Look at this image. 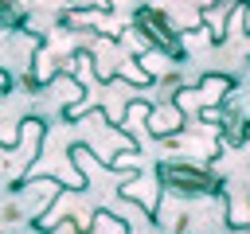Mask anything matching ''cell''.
I'll use <instances>...</instances> for the list:
<instances>
[{"mask_svg": "<svg viewBox=\"0 0 250 234\" xmlns=\"http://www.w3.org/2000/svg\"><path fill=\"white\" fill-rule=\"evenodd\" d=\"M152 183H160V187L172 191V195H188V199L223 195V187H227L223 176H215V172L203 168V164H188V160H156Z\"/></svg>", "mask_w": 250, "mask_h": 234, "instance_id": "1", "label": "cell"}, {"mask_svg": "<svg viewBox=\"0 0 250 234\" xmlns=\"http://www.w3.org/2000/svg\"><path fill=\"white\" fill-rule=\"evenodd\" d=\"M133 31H137L156 55H164V58H172V62L184 58V35H180V27H176L156 4H137V12H133Z\"/></svg>", "mask_w": 250, "mask_h": 234, "instance_id": "2", "label": "cell"}, {"mask_svg": "<svg viewBox=\"0 0 250 234\" xmlns=\"http://www.w3.org/2000/svg\"><path fill=\"white\" fill-rule=\"evenodd\" d=\"M145 125H148V133H152L156 140H172V136L188 125V117H184V109L172 101V105H164V109H160V105H152V109L145 113Z\"/></svg>", "mask_w": 250, "mask_h": 234, "instance_id": "3", "label": "cell"}, {"mask_svg": "<svg viewBox=\"0 0 250 234\" xmlns=\"http://www.w3.org/2000/svg\"><path fill=\"white\" fill-rule=\"evenodd\" d=\"M234 86H238V82H234L230 74H203V78L191 86V94H195L203 105H223V101L234 94Z\"/></svg>", "mask_w": 250, "mask_h": 234, "instance_id": "4", "label": "cell"}, {"mask_svg": "<svg viewBox=\"0 0 250 234\" xmlns=\"http://www.w3.org/2000/svg\"><path fill=\"white\" fill-rule=\"evenodd\" d=\"M27 27V12L20 0H0V31H23Z\"/></svg>", "mask_w": 250, "mask_h": 234, "instance_id": "5", "label": "cell"}, {"mask_svg": "<svg viewBox=\"0 0 250 234\" xmlns=\"http://www.w3.org/2000/svg\"><path fill=\"white\" fill-rule=\"evenodd\" d=\"M223 195H227V187H223ZM246 207H242V199H234V195H227V226L230 230H246Z\"/></svg>", "mask_w": 250, "mask_h": 234, "instance_id": "6", "label": "cell"}]
</instances>
